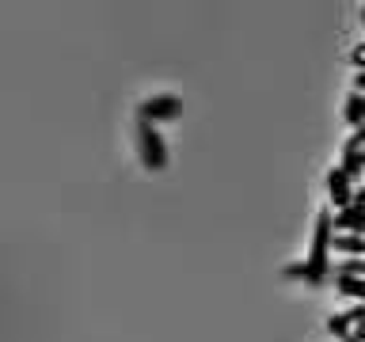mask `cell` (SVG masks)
Returning a JSON list of instances; mask_svg holds the SVG:
<instances>
[{
  "instance_id": "8fae6325",
  "label": "cell",
  "mask_w": 365,
  "mask_h": 342,
  "mask_svg": "<svg viewBox=\"0 0 365 342\" xmlns=\"http://www.w3.org/2000/svg\"><path fill=\"white\" fill-rule=\"evenodd\" d=\"M354 91H358V95H365V68H361L358 76H354Z\"/></svg>"
},
{
  "instance_id": "7c38bea8",
  "label": "cell",
  "mask_w": 365,
  "mask_h": 342,
  "mask_svg": "<svg viewBox=\"0 0 365 342\" xmlns=\"http://www.w3.org/2000/svg\"><path fill=\"white\" fill-rule=\"evenodd\" d=\"M350 205H365V187L354 190V202H350Z\"/></svg>"
},
{
  "instance_id": "8992f818",
  "label": "cell",
  "mask_w": 365,
  "mask_h": 342,
  "mask_svg": "<svg viewBox=\"0 0 365 342\" xmlns=\"http://www.w3.org/2000/svg\"><path fill=\"white\" fill-rule=\"evenodd\" d=\"M331 251H342V255H365V236L331 232Z\"/></svg>"
},
{
  "instance_id": "30bf717a",
  "label": "cell",
  "mask_w": 365,
  "mask_h": 342,
  "mask_svg": "<svg viewBox=\"0 0 365 342\" xmlns=\"http://www.w3.org/2000/svg\"><path fill=\"white\" fill-rule=\"evenodd\" d=\"M282 274H285V278H308V270H304V262H297V266H285Z\"/></svg>"
},
{
  "instance_id": "277c9868",
  "label": "cell",
  "mask_w": 365,
  "mask_h": 342,
  "mask_svg": "<svg viewBox=\"0 0 365 342\" xmlns=\"http://www.w3.org/2000/svg\"><path fill=\"white\" fill-rule=\"evenodd\" d=\"M327 194H331V202H335V209H346V205L354 202V187H350V179H346L342 167L327 171Z\"/></svg>"
},
{
  "instance_id": "3957f363",
  "label": "cell",
  "mask_w": 365,
  "mask_h": 342,
  "mask_svg": "<svg viewBox=\"0 0 365 342\" xmlns=\"http://www.w3.org/2000/svg\"><path fill=\"white\" fill-rule=\"evenodd\" d=\"M179 114H182V99H175V95H148L141 107H137V118L148 122V125L179 118Z\"/></svg>"
},
{
  "instance_id": "52a82bcc",
  "label": "cell",
  "mask_w": 365,
  "mask_h": 342,
  "mask_svg": "<svg viewBox=\"0 0 365 342\" xmlns=\"http://www.w3.org/2000/svg\"><path fill=\"white\" fill-rule=\"evenodd\" d=\"M346 122L354 125V130H358V125L365 122V95H358V91H354V95L346 99Z\"/></svg>"
},
{
  "instance_id": "7a4b0ae2",
  "label": "cell",
  "mask_w": 365,
  "mask_h": 342,
  "mask_svg": "<svg viewBox=\"0 0 365 342\" xmlns=\"http://www.w3.org/2000/svg\"><path fill=\"white\" fill-rule=\"evenodd\" d=\"M133 133H137V156H141V164L148 171H164L168 167V145H164V137H160V130L137 118Z\"/></svg>"
},
{
  "instance_id": "4fadbf2b",
  "label": "cell",
  "mask_w": 365,
  "mask_h": 342,
  "mask_svg": "<svg viewBox=\"0 0 365 342\" xmlns=\"http://www.w3.org/2000/svg\"><path fill=\"white\" fill-rule=\"evenodd\" d=\"M354 61H358V65L365 68V46H358V50H354Z\"/></svg>"
},
{
  "instance_id": "5bb4252c",
  "label": "cell",
  "mask_w": 365,
  "mask_h": 342,
  "mask_svg": "<svg viewBox=\"0 0 365 342\" xmlns=\"http://www.w3.org/2000/svg\"><path fill=\"white\" fill-rule=\"evenodd\" d=\"M361 19H365V11H361Z\"/></svg>"
},
{
  "instance_id": "6da1fadb",
  "label": "cell",
  "mask_w": 365,
  "mask_h": 342,
  "mask_svg": "<svg viewBox=\"0 0 365 342\" xmlns=\"http://www.w3.org/2000/svg\"><path fill=\"white\" fill-rule=\"evenodd\" d=\"M331 213L324 209L316 217V228H312V251H308V259H304V270H308V285H324L327 281V274H331Z\"/></svg>"
},
{
  "instance_id": "5b68a950",
  "label": "cell",
  "mask_w": 365,
  "mask_h": 342,
  "mask_svg": "<svg viewBox=\"0 0 365 342\" xmlns=\"http://www.w3.org/2000/svg\"><path fill=\"white\" fill-rule=\"evenodd\" d=\"M331 228H350L354 236L365 232V205H346V209H339L331 217Z\"/></svg>"
},
{
  "instance_id": "ba28073f",
  "label": "cell",
  "mask_w": 365,
  "mask_h": 342,
  "mask_svg": "<svg viewBox=\"0 0 365 342\" xmlns=\"http://www.w3.org/2000/svg\"><path fill=\"white\" fill-rule=\"evenodd\" d=\"M327 335H335V338H342V342H350V335H354V331H350V319L346 316H327Z\"/></svg>"
},
{
  "instance_id": "9c48e42d",
  "label": "cell",
  "mask_w": 365,
  "mask_h": 342,
  "mask_svg": "<svg viewBox=\"0 0 365 342\" xmlns=\"http://www.w3.org/2000/svg\"><path fill=\"white\" fill-rule=\"evenodd\" d=\"M335 289L346 293V296H358V301H365V278H335Z\"/></svg>"
}]
</instances>
